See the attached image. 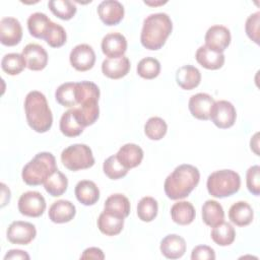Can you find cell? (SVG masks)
Returning <instances> with one entry per match:
<instances>
[{"label":"cell","instance_id":"cell-24","mask_svg":"<svg viewBox=\"0 0 260 260\" xmlns=\"http://www.w3.org/2000/svg\"><path fill=\"white\" fill-rule=\"evenodd\" d=\"M176 81L181 88L191 90L199 85L201 81V73L198 68L192 65H184L177 70Z\"/></svg>","mask_w":260,"mask_h":260},{"label":"cell","instance_id":"cell-12","mask_svg":"<svg viewBox=\"0 0 260 260\" xmlns=\"http://www.w3.org/2000/svg\"><path fill=\"white\" fill-rule=\"evenodd\" d=\"M231 31L228 27L215 24L207 29L204 37V46L215 52L222 53L231 44Z\"/></svg>","mask_w":260,"mask_h":260},{"label":"cell","instance_id":"cell-36","mask_svg":"<svg viewBox=\"0 0 260 260\" xmlns=\"http://www.w3.org/2000/svg\"><path fill=\"white\" fill-rule=\"evenodd\" d=\"M157 211V201L153 197L145 196L141 198L137 204V216L142 221H152L156 217Z\"/></svg>","mask_w":260,"mask_h":260},{"label":"cell","instance_id":"cell-20","mask_svg":"<svg viewBox=\"0 0 260 260\" xmlns=\"http://www.w3.org/2000/svg\"><path fill=\"white\" fill-rule=\"evenodd\" d=\"M76 208L69 200H57L49 208V218L55 223H65L73 219Z\"/></svg>","mask_w":260,"mask_h":260},{"label":"cell","instance_id":"cell-34","mask_svg":"<svg viewBox=\"0 0 260 260\" xmlns=\"http://www.w3.org/2000/svg\"><path fill=\"white\" fill-rule=\"evenodd\" d=\"M55 99L63 107L71 108L76 104V82H65L58 86L55 91Z\"/></svg>","mask_w":260,"mask_h":260},{"label":"cell","instance_id":"cell-30","mask_svg":"<svg viewBox=\"0 0 260 260\" xmlns=\"http://www.w3.org/2000/svg\"><path fill=\"white\" fill-rule=\"evenodd\" d=\"M52 20L43 12H35L27 18L29 34L37 39H45Z\"/></svg>","mask_w":260,"mask_h":260},{"label":"cell","instance_id":"cell-42","mask_svg":"<svg viewBox=\"0 0 260 260\" xmlns=\"http://www.w3.org/2000/svg\"><path fill=\"white\" fill-rule=\"evenodd\" d=\"M246 184L248 190L255 196L260 194V167L255 165L248 169L246 173Z\"/></svg>","mask_w":260,"mask_h":260},{"label":"cell","instance_id":"cell-23","mask_svg":"<svg viewBox=\"0 0 260 260\" xmlns=\"http://www.w3.org/2000/svg\"><path fill=\"white\" fill-rule=\"evenodd\" d=\"M76 199L83 205L89 206L98 202L100 198V190L94 182L89 180L79 181L74 189Z\"/></svg>","mask_w":260,"mask_h":260},{"label":"cell","instance_id":"cell-21","mask_svg":"<svg viewBox=\"0 0 260 260\" xmlns=\"http://www.w3.org/2000/svg\"><path fill=\"white\" fill-rule=\"evenodd\" d=\"M117 158L126 169H133L139 166L143 158L142 148L134 143H126L117 152Z\"/></svg>","mask_w":260,"mask_h":260},{"label":"cell","instance_id":"cell-6","mask_svg":"<svg viewBox=\"0 0 260 260\" xmlns=\"http://www.w3.org/2000/svg\"><path fill=\"white\" fill-rule=\"evenodd\" d=\"M241 186L239 174L233 170H219L211 173L206 182L208 193L215 198H224L237 193Z\"/></svg>","mask_w":260,"mask_h":260},{"label":"cell","instance_id":"cell-28","mask_svg":"<svg viewBox=\"0 0 260 260\" xmlns=\"http://www.w3.org/2000/svg\"><path fill=\"white\" fill-rule=\"evenodd\" d=\"M104 210L120 217H127L130 213L129 199L120 193L110 195L104 204Z\"/></svg>","mask_w":260,"mask_h":260},{"label":"cell","instance_id":"cell-14","mask_svg":"<svg viewBox=\"0 0 260 260\" xmlns=\"http://www.w3.org/2000/svg\"><path fill=\"white\" fill-rule=\"evenodd\" d=\"M124 6L117 0H105L98 6V14L106 25H116L124 17Z\"/></svg>","mask_w":260,"mask_h":260},{"label":"cell","instance_id":"cell-41","mask_svg":"<svg viewBox=\"0 0 260 260\" xmlns=\"http://www.w3.org/2000/svg\"><path fill=\"white\" fill-rule=\"evenodd\" d=\"M67 35L63 26L52 21L49 30L45 37V41L52 48L62 47L66 43Z\"/></svg>","mask_w":260,"mask_h":260},{"label":"cell","instance_id":"cell-16","mask_svg":"<svg viewBox=\"0 0 260 260\" xmlns=\"http://www.w3.org/2000/svg\"><path fill=\"white\" fill-rule=\"evenodd\" d=\"M22 56L25 60L26 67L32 71L43 70L48 64L47 51L38 44H27L22 50Z\"/></svg>","mask_w":260,"mask_h":260},{"label":"cell","instance_id":"cell-8","mask_svg":"<svg viewBox=\"0 0 260 260\" xmlns=\"http://www.w3.org/2000/svg\"><path fill=\"white\" fill-rule=\"evenodd\" d=\"M46 209V200L38 191H27L18 199V210L22 215L29 217L41 216Z\"/></svg>","mask_w":260,"mask_h":260},{"label":"cell","instance_id":"cell-43","mask_svg":"<svg viewBox=\"0 0 260 260\" xmlns=\"http://www.w3.org/2000/svg\"><path fill=\"white\" fill-rule=\"evenodd\" d=\"M259 22L260 12L257 11L247 18L245 24V30L247 36L256 44H259Z\"/></svg>","mask_w":260,"mask_h":260},{"label":"cell","instance_id":"cell-2","mask_svg":"<svg viewBox=\"0 0 260 260\" xmlns=\"http://www.w3.org/2000/svg\"><path fill=\"white\" fill-rule=\"evenodd\" d=\"M172 29L173 22L167 13L157 12L149 14L143 21L140 42L147 50H159L165 45Z\"/></svg>","mask_w":260,"mask_h":260},{"label":"cell","instance_id":"cell-26","mask_svg":"<svg viewBox=\"0 0 260 260\" xmlns=\"http://www.w3.org/2000/svg\"><path fill=\"white\" fill-rule=\"evenodd\" d=\"M59 126L62 134L67 137H76L80 135L85 128L81 124L74 108L63 113Z\"/></svg>","mask_w":260,"mask_h":260},{"label":"cell","instance_id":"cell-1","mask_svg":"<svg viewBox=\"0 0 260 260\" xmlns=\"http://www.w3.org/2000/svg\"><path fill=\"white\" fill-rule=\"evenodd\" d=\"M200 173L192 165L178 166L165 180L164 189L166 195L172 200L186 198L198 185Z\"/></svg>","mask_w":260,"mask_h":260},{"label":"cell","instance_id":"cell-7","mask_svg":"<svg viewBox=\"0 0 260 260\" xmlns=\"http://www.w3.org/2000/svg\"><path fill=\"white\" fill-rule=\"evenodd\" d=\"M63 166L73 172L91 168L94 165V157L89 146L86 144H72L61 152Z\"/></svg>","mask_w":260,"mask_h":260},{"label":"cell","instance_id":"cell-40","mask_svg":"<svg viewBox=\"0 0 260 260\" xmlns=\"http://www.w3.org/2000/svg\"><path fill=\"white\" fill-rule=\"evenodd\" d=\"M103 171L105 175L112 179V180H118L123 177H125L128 173V169H126L117 158V155H111L109 156L103 165Z\"/></svg>","mask_w":260,"mask_h":260},{"label":"cell","instance_id":"cell-44","mask_svg":"<svg viewBox=\"0 0 260 260\" xmlns=\"http://www.w3.org/2000/svg\"><path fill=\"white\" fill-rule=\"evenodd\" d=\"M192 260H213L215 259L214 250L206 245L196 246L191 253Z\"/></svg>","mask_w":260,"mask_h":260},{"label":"cell","instance_id":"cell-33","mask_svg":"<svg viewBox=\"0 0 260 260\" xmlns=\"http://www.w3.org/2000/svg\"><path fill=\"white\" fill-rule=\"evenodd\" d=\"M68 187V180L66 176L58 169L45 181V190L53 197H59L63 195Z\"/></svg>","mask_w":260,"mask_h":260},{"label":"cell","instance_id":"cell-45","mask_svg":"<svg viewBox=\"0 0 260 260\" xmlns=\"http://www.w3.org/2000/svg\"><path fill=\"white\" fill-rule=\"evenodd\" d=\"M105 255L103 251L100 248L96 247H90L83 251V253L80 256V259H104Z\"/></svg>","mask_w":260,"mask_h":260},{"label":"cell","instance_id":"cell-47","mask_svg":"<svg viewBox=\"0 0 260 260\" xmlns=\"http://www.w3.org/2000/svg\"><path fill=\"white\" fill-rule=\"evenodd\" d=\"M144 3L145 4H147V5H159V4H165V3H167V1H165V2H154V3H151V2H148V1H144Z\"/></svg>","mask_w":260,"mask_h":260},{"label":"cell","instance_id":"cell-31","mask_svg":"<svg viewBox=\"0 0 260 260\" xmlns=\"http://www.w3.org/2000/svg\"><path fill=\"white\" fill-rule=\"evenodd\" d=\"M202 219L205 224L214 226L224 219L222 206L215 200H206L202 206Z\"/></svg>","mask_w":260,"mask_h":260},{"label":"cell","instance_id":"cell-37","mask_svg":"<svg viewBox=\"0 0 260 260\" xmlns=\"http://www.w3.org/2000/svg\"><path fill=\"white\" fill-rule=\"evenodd\" d=\"M48 7L56 17L63 20L71 19L76 13V6L69 0H51Z\"/></svg>","mask_w":260,"mask_h":260},{"label":"cell","instance_id":"cell-25","mask_svg":"<svg viewBox=\"0 0 260 260\" xmlns=\"http://www.w3.org/2000/svg\"><path fill=\"white\" fill-rule=\"evenodd\" d=\"M254 217L253 208L246 201H238L229 209L230 220L238 226H246L250 224Z\"/></svg>","mask_w":260,"mask_h":260},{"label":"cell","instance_id":"cell-11","mask_svg":"<svg viewBox=\"0 0 260 260\" xmlns=\"http://www.w3.org/2000/svg\"><path fill=\"white\" fill-rule=\"evenodd\" d=\"M69 60L74 69L83 72L93 67L95 54L91 46L87 44H79L71 50Z\"/></svg>","mask_w":260,"mask_h":260},{"label":"cell","instance_id":"cell-4","mask_svg":"<svg viewBox=\"0 0 260 260\" xmlns=\"http://www.w3.org/2000/svg\"><path fill=\"white\" fill-rule=\"evenodd\" d=\"M100 88L91 81L76 82V114L84 127L92 125L100 116Z\"/></svg>","mask_w":260,"mask_h":260},{"label":"cell","instance_id":"cell-32","mask_svg":"<svg viewBox=\"0 0 260 260\" xmlns=\"http://www.w3.org/2000/svg\"><path fill=\"white\" fill-rule=\"evenodd\" d=\"M212 228L210 235L212 241L216 245L224 247L233 244L236 238V231L231 223L222 221Z\"/></svg>","mask_w":260,"mask_h":260},{"label":"cell","instance_id":"cell-5","mask_svg":"<svg viewBox=\"0 0 260 260\" xmlns=\"http://www.w3.org/2000/svg\"><path fill=\"white\" fill-rule=\"evenodd\" d=\"M57 170L56 158L51 152L37 153L22 169L21 177L28 186H39Z\"/></svg>","mask_w":260,"mask_h":260},{"label":"cell","instance_id":"cell-39","mask_svg":"<svg viewBox=\"0 0 260 260\" xmlns=\"http://www.w3.org/2000/svg\"><path fill=\"white\" fill-rule=\"evenodd\" d=\"M168 131L166 121L159 117L149 118L144 125V133L151 140H160Z\"/></svg>","mask_w":260,"mask_h":260},{"label":"cell","instance_id":"cell-17","mask_svg":"<svg viewBox=\"0 0 260 260\" xmlns=\"http://www.w3.org/2000/svg\"><path fill=\"white\" fill-rule=\"evenodd\" d=\"M102 51L111 59L124 56L127 50V40L120 32H109L102 40Z\"/></svg>","mask_w":260,"mask_h":260},{"label":"cell","instance_id":"cell-18","mask_svg":"<svg viewBox=\"0 0 260 260\" xmlns=\"http://www.w3.org/2000/svg\"><path fill=\"white\" fill-rule=\"evenodd\" d=\"M159 249L166 258L178 259L186 252V241L179 235L171 234L161 240Z\"/></svg>","mask_w":260,"mask_h":260},{"label":"cell","instance_id":"cell-3","mask_svg":"<svg viewBox=\"0 0 260 260\" xmlns=\"http://www.w3.org/2000/svg\"><path fill=\"white\" fill-rule=\"evenodd\" d=\"M24 112L27 124L38 133L49 131L53 124V115L44 93L29 91L24 100Z\"/></svg>","mask_w":260,"mask_h":260},{"label":"cell","instance_id":"cell-19","mask_svg":"<svg viewBox=\"0 0 260 260\" xmlns=\"http://www.w3.org/2000/svg\"><path fill=\"white\" fill-rule=\"evenodd\" d=\"M130 61L128 57L107 58L102 63V72L111 79H119L126 76L130 70Z\"/></svg>","mask_w":260,"mask_h":260},{"label":"cell","instance_id":"cell-15","mask_svg":"<svg viewBox=\"0 0 260 260\" xmlns=\"http://www.w3.org/2000/svg\"><path fill=\"white\" fill-rule=\"evenodd\" d=\"M214 99L205 92L193 94L188 103V108L193 117L198 120H208L211 109L214 105Z\"/></svg>","mask_w":260,"mask_h":260},{"label":"cell","instance_id":"cell-13","mask_svg":"<svg viewBox=\"0 0 260 260\" xmlns=\"http://www.w3.org/2000/svg\"><path fill=\"white\" fill-rule=\"evenodd\" d=\"M22 38V27L18 19L14 17H3L0 20V42L4 46L17 45Z\"/></svg>","mask_w":260,"mask_h":260},{"label":"cell","instance_id":"cell-38","mask_svg":"<svg viewBox=\"0 0 260 260\" xmlns=\"http://www.w3.org/2000/svg\"><path fill=\"white\" fill-rule=\"evenodd\" d=\"M137 74L144 79H153L160 72V63L153 57H145L138 62Z\"/></svg>","mask_w":260,"mask_h":260},{"label":"cell","instance_id":"cell-35","mask_svg":"<svg viewBox=\"0 0 260 260\" xmlns=\"http://www.w3.org/2000/svg\"><path fill=\"white\" fill-rule=\"evenodd\" d=\"M1 67L5 73L9 75H17L24 69V67H26V63L22 54L8 53L2 58Z\"/></svg>","mask_w":260,"mask_h":260},{"label":"cell","instance_id":"cell-22","mask_svg":"<svg viewBox=\"0 0 260 260\" xmlns=\"http://www.w3.org/2000/svg\"><path fill=\"white\" fill-rule=\"evenodd\" d=\"M196 61L204 68L209 70H216L222 67L224 64L223 53L215 52L206 46H201L195 53Z\"/></svg>","mask_w":260,"mask_h":260},{"label":"cell","instance_id":"cell-10","mask_svg":"<svg viewBox=\"0 0 260 260\" xmlns=\"http://www.w3.org/2000/svg\"><path fill=\"white\" fill-rule=\"evenodd\" d=\"M37 236L36 226L28 222L22 220L12 221L6 232L7 240L16 245H27Z\"/></svg>","mask_w":260,"mask_h":260},{"label":"cell","instance_id":"cell-46","mask_svg":"<svg viewBox=\"0 0 260 260\" xmlns=\"http://www.w3.org/2000/svg\"><path fill=\"white\" fill-rule=\"evenodd\" d=\"M4 259H29V255L22 250H17V249H12L9 250L6 255L4 256Z\"/></svg>","mask_w":260,"mask_h":260},{"label":"cell","instance_id":"cell-29","mask_svg":"<svg viewBox=\"0 0 260 260\" xmlns=\"http://www.w3.org/2000/svg\"><path fill=\"white\" fill-rule=\"evenodd\" d=\"M195 208L193 204L188 201H178L171 207L172 219L180 225L190 224L195 219Z\"/></svg>","mask_w":260,"mask_h":260},{"label":"cell","instance_id":"cell-27","mask_svg":"<svg viewBox=\"0 0 260 260\" xmlns=\"http://www.w3.org/2000/svg\"><path fill=\"white\" fill-rule=\"evenodd\" d=\"M98 228L106 236H116L120 234L124 226V218L103 211L98 218Z\"/></svg>","mask_w":260,"mask_h":260},{"label":"cell","instance_id":"cell-9","mask_svg":"<svg viewBox=\"0 0 260 260\" xmlns=\"http://www.w3.org/2000/svg\"><path fill=\"white\" fill-rule=\"evenodd\" d=\"M236 118L237 112L234 105L224 100L214 103L209 117L213 124L220 129H228L232 127L236 122Z\"/></svg>","mask_w":260,"mask_h":260}]
</instances>
